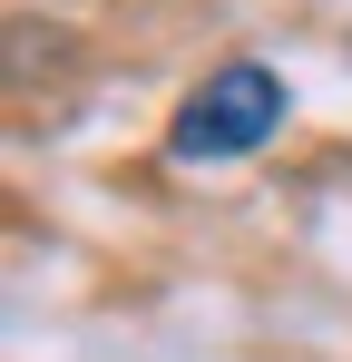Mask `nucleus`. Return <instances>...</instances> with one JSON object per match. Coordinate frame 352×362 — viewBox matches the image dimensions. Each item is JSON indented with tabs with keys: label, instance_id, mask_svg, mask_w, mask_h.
Listing matches in <instances>:
<instances>
[{
	"label": "nucleus",
	"instance_id": "obj_1",
	"mask_svg": "<svg viewBox=\"0 0 352 362\" xmlns=\"http://www.w3.org/2000/svg\"><path fill=\"white\" fill-rule=\"evenodd\" d=\"M274 118H284L274 69L235 59V69H216V78L176 108V157H245V147H264V137H274Z\"/></svg>",
	"mask_w": 352,
	"mask_h": 362
}]
</instances>
